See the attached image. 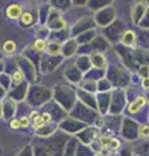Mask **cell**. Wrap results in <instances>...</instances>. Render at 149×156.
I'll list each match as a JSON object with an SVG mask.
<instances>
[{"label":"cell","instance_id":"cell-1","mask_svg":"<svg viewBox=\"0 0 149 156\" xmlns=\"http://www.w3.org/2000/svg\"><path fill=\"white\" fill-rule=\"evenodd\" d=\"M22 5L21 4H12V5H9L7 8V16L11 18V20H17L22 17Z\"/></svg>","mask_w":149,"mask_h":156},{"label":"cell","instance_id":"cell-2","mask_svg":"<svg viewBox=\"0 0 149 156\" xmlns=\"http://www.w3.org/2000/svg\"><path fill=\"white\" fill-rule=\"evenodd\" d=\"M91 61L96 68H104L105 64H107V58L103 55L101 52H93L91 55Z\"/></svg>","mask_w":149,"mask_h":156},{"label":"cell","instance_id":"cell-3","mask_svg":"<svg viewBox=\"0 0 149 156\" xmlns=\"http://www.w3.org/2000/svg\"><path fill=\"white\" fill-rule=\"evenodd\" d=\"M145 104H147V99H145V98H143V96H140V98H137V99L134 101L131 105H130L128 111L131 112V113H136V112L140 111Z\"/></svg>","mask_w":149,"mask_h":156},{"label":"cell","instance_id":"cell-4","mask_svg":"<svg viewBox=\"0 0 149 156\" xmlns=\"http://www.w3.org/2000/svg\"><path fill=\"white\" fill-rule=\"evenodd\" d=\"M122 43L126 46H134L136 43V34L131 30H127L122 37Z\"/></svg>","mask_w":149,"mask_h":156},{"label":"cell","instance_id":"cell-5","mask_svg":"<svg viewBox=\"0 0 149 156\" xmlns=\"http://www.w3.org/2000/svg\"><path fill=\"white\" fill-rule=\"evenodd\" d=\"M101 144L104 148H109V150H115L119 147V142L117 139H109V138H103Z\"/></svg>","mask_w":149,"mask_h":156},{"label":"cell","instance_id":"cell-6","mask_svg":"<svg viewBox=\"0 0 149 156\" xmlns=\"http://www.w3.org/2000/svg\"><path fill=\"white\" fill-rule=\"evenodd\" d=\"M47 51L49 55H60L61 53V44H59V43H56V42H52L47 46Z\"/></svg>","mask_w":149,"mask_h":156},{"label":"cell","instance_id":"cell-7","mask_svg":"<svg viewBox=\"0 0 149 156\" xmlns=\"http://www.w3.org/2000/svg\"><path fill=\"white\" fill-rule=\"evenodd\" d=\"M3 51L7 53V55H12V53L16 51V43L13 41H7L3 44Z\"/></svg>","mask_w":149,"mask_h":156},{"label":"cell","instance_id":"cell-8","mask_svg":"<svg viewBox=\"0 0 149 156\" xmlns=\"http://www.w3.org/2000/svg\"><path fill=\"white\" fill-rule=\"evenodd\" d=\"M47 43L43 41V39H38V41L34 43V48H35V51L38 52H43V51H46L47 50Z\"/></svg>","mask_w":149,"mask_h":156},{"label":"cell","instance_id":"cell-9","mask_svg":"<svg viewBox=\"0 0 149 156\" xmlns=\"http://www.w3.org/2000/svg\"><path fill=\"white\" fill-rule=\"evenodd\" d=\"M12 78H13V82H14V83H20V82L23 80V73H22L21 70H17V72L13 74Z\"/></svg>","mask_w":149,"mask_h":156},{"label":"cell","instance_id":"cell-10","mask_svg":"<svg viewBox=\"0 0 149 156\" xmlns=\"http://www.w3.org/2000/svg\"><path fill=\"white\" fill-rule=\"evenodd\" d=\"M21 21L22 23H25V25H27V23H30L32 21V17H31V13H29V12H25L22 14V17H21Z\"/></svg>","mask_w":149,"mask_h":156},{"label":"cell","instance_id":"cell-11","mask_svg":"<svg viewBox=\"0 0 149 156\" xmlns=\"http://www.w3.org/2000/svg\"><path fill=\"white\" fill-rule=\"evenodd\" d=\"M139 134H140L141 138H148L149 136V126H143V128H140Z\"/></svg>","mask_w":149,"mask_h":156},{"label":"cell","instance_id":"cell-12","mask_svg":"<svg viewBox=\"0 0 149 156\" xmlns=\"http://www.w3.org/2000/svg\"><path fill=\"white\" fill-rule=\"evenodd\" d=\"M20 122H21V128H27V126L30 125V120H29L27 117H22L20 120Z\"/></svg>","mask_w":149,"mask_h":156},{"label":"cell","instance_id":"cell-13","mask_svg":"<svg viewBox=\"0 0 149 156\" xmlns=\"http://www.w3.org/2000/svg\"><path fill=\"white\" fill-rule=\"evenodd\" d=\"M11 128H12V129H18V128H21L20 120H12V121H11Z\"/></svg>","mask_w":149,"mask_h":156},{"label":"cell","instance_id":"cell-14","mask_svg":"<svg viewBox=\"0 0 149 156\" xmlns=\"http://www.w3.org/2000/svg\"><path fill=\"white\" fill-rule=\"evenodd\" d=\"M42 117H43V120H44L46 124H49L51 122V115L49 113H43Z\"/></svg>","mask_w":149,"mask_h":156},{"label":"cell","instance_id":"cell-15","mask_svg":"<svg viewBox=\"0 0 149 156\" xmlns=\"http://www.w3.org/2000/svg\"><path fill=\"white\" fill-rule=\"evenodd\" d=\"M143 87H144V89H145V90H149V77L148 78H144V81H143Z\"/></svg>","mask_w":149,"mask_h":156}]
</instances>
